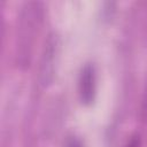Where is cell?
<instances>
[{"label":"cell","mask_w":147,"mask_h":147,"mask_svg":"<svg viewBox=\"0 0 147 147\" xmlns=\"http://www.w3.org/2000/svg\"><path fill=\"white\" fill-rule=\"evenodd\" d=\"M96 91V74L95 68L91 63H86L80 71L78 79L79 99L84 105H91L95 98Z\"/></svg>","instance_id":"obj_1"},{"label":"cell","mask_w":147,"mask_h":147,"mask_svg":"<svg viewBox=\"0 0 147 147\" xmlns=\"http://www.w3.org/2000/svg\"><path fill=\"white\" fill-rule=\"evenodd\" d=\"M67 147H82V144H80V141H79L78 139H76V138H71V139L68 140V142H67Z\"/></svg>","instance_id":"obj_3"},{"label":"cell","mask_w":147,"mask_h":147,"mask_svg":"<svg viewBox=\"0 0 147 147\" xmlns=\"http://www.w3.org/2000/svg\"><path fill=\"white\" fill-rule=\"evenodd\" d=\"M125 147H140V139H139V137H137V136L132 137L127 141V144L125 145Z\"/></svg>","instance_id":"obj_2"}]
</instances>
